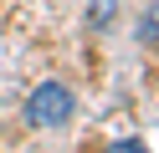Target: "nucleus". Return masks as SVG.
I'll return each instance as SVG.
<instances>
[{"label":"nucleus","mask_w":159,"mask_h":153,"mask_svg":"<svg viewBox=\"0 0 159 153\" xmlns=\"http://www.w3.org/2000/svg\"><path fill=\"white\" fill-rule=\"evenodd\" d=\"M108 153H149V148H144V143H128V138H123V143H108Z\"/></svg>","instance_id":"20e7f679"},{"label":"nucleus","mask_w":159,"mask_h":153,"mask_svg":"<svg viewBox=\"0 0 159 153\" xmlns=\"http://www.w3.org/2000/svg\"><path fill=\"white\" fill-rule=\"evenodd\" d=\"M118 15V0H87V26L93 31H108Z\"/></svg>","instance_id":"f03ea898"},{"label":"nucleus","mask_w":159,"mask_h":153,"mask_svg":"<svg viewBox=\"0 0 159 153\" xmlns=\"http://www.w3.org/2000/svg\"><path fill=\"white\" fill-rule=\"evenodd\" d=\"M139 36H144L149 46H159V0L144 10V20H139Z\"/></svg>","instance_id":"7ed1b4c3"},{"label":"nucleus","mask_w":159,"mask_h":153,"mask_svg":"<svg viewBox=\"0 0 159 153\" xmlns=\"http://www.w3.org/2000/svg\"><path fill=\"white\" fill-rule=\"evenodd\" d=\"M67 117H72V92H67L62 82L31 87V97H26V122H31V128H62Z\"/></svg>","instance_id":"f257e3e1"}]
</instances>
